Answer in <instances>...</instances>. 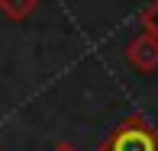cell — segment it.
<instances>
[{
	"label": "cell",
	"mask_w": 158,
	"mask_h": 151,
	"mask_svg": "<svg viewBox=\"0 0 158 151\" xmlns=\"http://www.w3.org/2000/svg\"><path fill=\"white\" fill-rule=\"evenodd\" d=\"M103 151H158V132L145 119L132 116L113 129V135L103 141Z\"/></svg>",
	"instance_id": "6da1fadb"
},
{
	"label": "cell",
	"mask_w": 158,
	"mask_h": 151,
	"mask_svg": "<svg viewBox=\"0 0 158 151\" xmlns=\"http://www.w3.org/2000/svg\"><path fill=\"white\" fill-rule=\"evenodd\" d=\"M35 6H39V0H0V13H3L6 19H13V23L32 16Z\"/></svg>",
	"instance_id": "3957f363"
},
{
	"label": "cell",
	"mask_w": 158,
	"mask_h": 151,
	"mask_svg": "<svg viewBox=\"0 0 158 151\" xmlns=\"http://www.w3.org/2000/svg\"><path fill=\"white\" fill-rule=\"evenodd\" d=\"M126 61L132 64V68H139L142 74H152L158 68V39L148 35V32L135 35V39L126 45Z\"/></svg>",
	"instance_id": "7a4b0ae2"
},
{
	"label": "cell",
	"mask_w": 158,
	"mask_h": 151,
	"mask_svg": "<svg viewBox=\"0 0 158 151\" xmlns=\"http://www.w3.org/2000/svg\"><path fill=\"white\" fill-rule=\"evenodd\" d=\"M142 29L158 39V0H152V3L142 10Z\"/></svg>",
	"instance_id": "277c9868"
},
{
	"label": "cell",
	"mask_w": 158,
	"mask_h": 151,
	"mask_svg": "<svg viewBox=\"0 0 158 151\" xmlns=\"http://www.w3.org/2000/svg\"><path fill=\"white\" fill-rule=\"evenodd\" d=\"M52 151H74V148H68V145H55Z\"/></svg>",
	"instance_id": "5b68a950"
}]
</instances>
